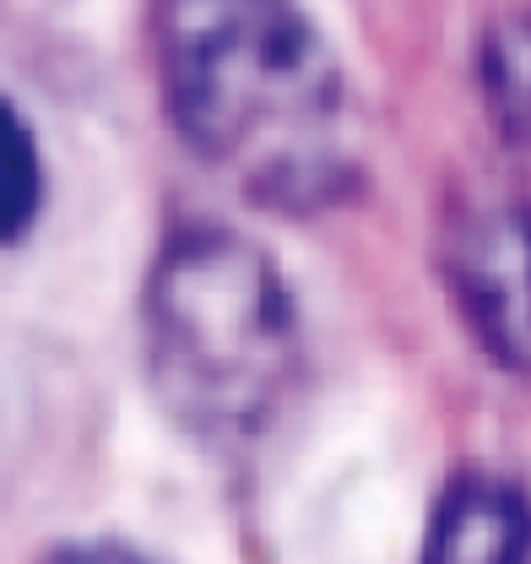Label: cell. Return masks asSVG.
Segmentation results:
<instances>
[{
    "label": "cell",
    "mask_w": 531,
    "mask_h": 564,
    "mask_svg": "<svg viewBox=\"0 0 531 564\" xmlns=\"http://www.w3.org/2000/svg\"><path fill=\"white\" fill-rule=\"evenodd\" d=\"M163 104L201 163L271 212L358 180L353 98L293 0H152Z\"/></svg>",
    "instance_id": "1"
},
{
    "label": "cell",
    "mask_w": 531,
    "mask_h": 564,
    "mask_svg": "<svg viewBox=\"0 0 531 564\" xmlns=\"http://www.w3.org/2000/svg\"><path fill=\"white\" fill-rule=\"evenodd\" d=\"M147 364L163 408L201 440H250L299 364V321L261 250L185 228L147 282Z\"/></svg>",
    "instance_id": "2"
},
{
    "label": "cell",
    "mask_w": 531,
    "mask_h": 564,
    "mask_svg": "<svg viewBox=\"0 0 531 564\" xmlns=\"http://www.w3.org/2000/svg\"><path fill=\"white\" fill-rule=\"evenodd\" d=\"M440 267L483 352L531 375V202L494 196L445 217Z\"/></svg>",
    "instance_id": "3"
},
{
    "label": "cell",
    "mask_w": 531,
    "mask_h": 564,
    "mask_svg": "<svg viewBox=\"0 0 531 564\" xmlns=\"http://www.w3.org/2000/svg\"><path fill=\"white\" fill-rule=\"evenodd\" d=\"M423 564H531V505L505 478H456L429 527Z\"/></svg>",
    "instance_id": "4"
},
{
    "label": "cell",
    "mask_w": 531,
    "mask_h": 564,
    "mask_svg": "<svg viewBox=\"0 0 531 564\" xmlns=\"http://www.w3.org/2000/svg\"><path fill=\"white\" fill-rule=\"evenodd\" d=\"M39 202H44L39 147L28 137L22 115L0 98V245L28 234V223L39 217Z\"/></svg>",
    "instance_id": "5"
},
{
    "label": "cell",
    "mask_w": 531,
    "mask_h": 564,
    "mask_svg": "<svg viewBox=\"0 0 531 564\" xmlns=\"http://www.w3.org/2000/svg\"><path fill=\"white\" fill-rule=\"evenodd\" d=\"M488 98L510 137L531 141V22H505L483 55Z\"/></svg>",
    "instance_id": "6"
},
{
    "label": "cell",
    "mask_w": 531,
    "mask_h": 564,
    "mask_svg": "<svg viewBox=\"0 0 531 564\" xmlns=\"http://www.w3.org/2000/svg\"><path fill=\"white\" fill-rule=\"evenodd\" d=\"M39 564H141V560L126 554L120 543H66V549L44 554Z\"/></svg>",
    "instance_id": "7"
}]
</instances>
